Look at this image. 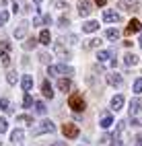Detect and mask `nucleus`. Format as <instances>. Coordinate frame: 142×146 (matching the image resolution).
Wrapping results in <instances>:
<instances>
[{
	"label": "nucleus",
	"mask_w": 142,
	"mask_h": 146,
	"mask_svg": "<svg viewBox=\"0 0 142 146\" xmlns=\"http://www.w3.org/2000/svg\"><path fill=\"white\" fill-rule=\"evenodd\" d=\"M37 41H39V39H35V37H29V39L23 43V47H25V50H31V47H35V43H37Z\"/></svg>",
	"instance_id": "bb28decb"
},
{
	"label": "nucleus",
	"mask_w": 142,
	"mask_h": 146,
	"mask_svg": "<svg viewBox=\"0 0 142 146\" xmlns=\"http://www.w3.org/2000/svg\"><path fill=\"white\" fill-rule=\"evenodd\" d=\"M50 41H52V35H50V31H47V29H43V31L39 33V43H43V45H50Z\"/></svg>",
	"instance_id": "dca6fc26"
},
{
	"label": "nucleus",
	"mask_w": 142,
	"mask_h": 146,
	"mask_svg": "<svg viewBox=\"0 0 142 146\" xmlns=\"http://www.w3.org/2000/svg\"><path fill=\"white\" fill-rule=\"evenodd\" d=\"M41 21H43L41 17H35V19H33V25H41Z\"/></svg>",
	"instance_id": "ea45409f"
},
{
	"label": "nucleus",
	"mask_w": 142,
	"mask_h": 146,
	"mask_svg": "<svg viewBox=\"0 0 142 146\" xmlns=\"http://www.w3.org/2000/svg\"><path fill=\"white\" fill-rule=\"evenodd\" d=\"M47 74L50 76H58V74H74V70L70 66H66V64H60V66H50L47 68Z\"/></svg>",
	"instance_id": "7ed1b4c3"
},
{
	"label": "nucleus",
	"mask_w": 142,
	"mask_h": 146,
	"mask_svg": "<svg viewBox=\"0 0 142 146\" xmlns=\"http://www.w3.org/2000/svg\"><path fill=\"white\" fill-rule=\"evenodd\" d=\"M52 146H66V144H64V142H54Z\"/></svg>",
	"instance_id": "37998d69"
},
{
	"label": "nucleus",
	"mask_w": 142,
	"mask_h": 146,
	"mask_svg": "<svg viewBox=\"0 0 142 146\" xmlns=\"http://www.w3.org/2000/svg\"><path fill=\"white\" fill-rule=\"evenodd\" d=\"M23 105H25V107H31V105H33V97H31L29 93H25V99H23Z\"/></svg>",
	"instance_id": "2f4dec72"
},
{
	"label": "nucleus",
	"mask_w": 142,
	"mask_h": 146,
	"mask_svg": "<svg viewBox=\"0 0 142 146\" xmlns=\"http://www.w3.org/2000/svg\"><path fill=\"white\" fill-rule=\"evenodd\" d=\"M58 89L64 91V93H68V91L72 89V82H70L68 78H60V80H58Z\"/></svg>",
	"instance_id": "4468645a"
},
{
	"label": "nucleus",
	"mask_w": 142,
	"mask_h": 146,
	"mask_svg": "<svg viewBox=\"0 0 142 146\" xmlns=\"http://www.w3.org/2000/svg\"><path fill=\"white\" fill-rule=\"evenodd\" d=\"M41 93H43V97H47V99H52V97H54V89H52L50 80H43V84H41Z\"/></svg>",
	"instance_id": "9d476101"
},
{
	"label": "nucleus",
	"mask_w": 142,
	"mask_h": 146,
	"mask_svg": "<svg viewBox=\"0 0 142 146\" xmlns=\"http://www.w3.org/2000/svg\"><path fill=\"white\" fill-rule=\"evenodd\" d=\"M25 35H27V23H21V27L15 29V37L17 39H23Z\"/></svg>",
	"instance_id": "f3484780"
},
{
	"label": "nucleus",
	"mask_w": 142,
	"mask_h": 146,
	"mask_svg": "<svg viewBox=\"0 0 142 146\" xmlns=\"http://www.w3.org/2000/svg\"><path fill=\"white\" fill-rule=\"evenodd\" d=\"M136 146H142V132L136 136Z\"/></svg>",
	"instance_id": "e433bc0d"
},
{
	"label": "nucleus",
	"mask_w": 142,
	"mask_h": 146,
	"mask_svg": "<svg viewBox=\"0 0 142 146\" xmlns=\"http://www.w3.org/2000/svg\"><path fill=\"white\" fill-rule=\"evenodd\" d=\"M134 93H136V95L142 93V78H136V80H134Z\"/></svg>",
	"instance_id": "c756f323"
},
{
	"label": "nucleus",
	"mask_w": 142,
	"mask_h": 146,
	"mask_svg": "<svg viewBox=\"0 0 142 146\" xmlns=\"http://www.w3.org/2000/svg\"><path fill=\"white\" fill-rule=\"evenodd\" d=\"M140 107H142L140 99H132V101H130V115H136V113L140 111Z\"/></svg>",
	"instance_id": "2eb2a0df"
},
{
	"label": "nucleus",
	"mask_w": 142,
	"mask_h": 146,
	"mask_svg": "<svg viewBox=\"0 0 142 146\" xmlns=\"http://www.w3.org/2000/svg\"><path fill=\"white\" fill-rule=\"evenodd\" d=\"M56 130V125H54V121H50V119H43L39 125H37V128L33 130V136H39V134H47V132H54Z\"/></svg>",
	"instance_id": "f03ea898"
},
{
	"label": "nucleus",
	"mask_w": 142,
	"mask_h": 146,
	"mask_svg": "<svg viewBox=\"0 0 142 146\" xmlns=\"http://www.w3.org/2000/svg\"><path fill=\"white\" fill-rule=\"evenodd\" d=\"M6 130H8V121L4 117H0V134H4Z\"/></svg>",
	"instance_id": "473e14b6"
},
{
	"label": "nucleus",
	"mask_w": 142,
	"mask_h": 146,
	"mask_svg": "<svg viewBox=\"0 0 142 146\" xmlns=\"http://www.w3.org/2000/svg\"><path fill=\"white\" fill-rule=\"evenodd\" d=\"M105 37H107V39H117V37H119V31H117V29H107V31H105Z\"/></svg>",
	"instance_id": "a878e982"
},
{
	"label": "nucleus",
	"mask_w": 142,
	"mask_h": 146,
	"mask_svg": "<svg viewBox=\"0 0 142 146\" xmlns=\"http://www.w3.org/2000/svg\"><path fill=\"white\" fill-rule=\"evenodd\" d=\"M93 11V2L91 0H78V15L80 17H89Z\"/></svg>",
	"instance_id": "39448f33"
},
{
	"label": "nucleus",
	"mask_w": 142,
	"mask_h": 146,
	"mask_svg": "<svg viewBox=\"0 0 142 146\" xmlns=\"http://www.w3.org/2000/svg\"><path fill=\"white\" fill-rule=\"evenodd\" d=\"M0 109H2V111H6V113H13V107H11V101H8L6 97H2V99H0Z\"/></svg>",
	"instance_id": "a211bd4d"
},
{
	"label": "nucleus",
	"mask_w": 142,
	"mask_h": 146,
	"mask_svg": "<svg viewBox=\"0 0 142 146\" xmlns=\"http://www.w3.org/2000/svg\"><path fill=\"white\" fill-rule=\"evenodd\" d=\"M23 136H25V132H23V130H15V132L11 134V140L17 144V142H21V140H23Z\"/></svg>",
	"instance_id": "5701e85b"
},
{
	"label": "nucleus",
	"mask_w": 142,
	"mask_h": 146,
	"mask_svg": "<svg viewBox=\"0 0 142 146\" xmlns=\"http://www.w3.org/2000/svg\"><path fill=\"white\" fill-rule=\"evenodd\" d=\"M95 2H97L99 6H103V4H105V2H107V0H95Z\"/></svg>",
	"instance_id": "79ce46f5"
},
{
	"label": "nucleus",
	"mask_w": 142,
	"mask_h": 146,
	"mask_svg": "<svg viewBox=\"0 0 142 146\" xmlns=\"http://www.w3.org/2000/svg\"><path fill=\"white\" fill-rule=\"evenodd\" d=\"M84 105H87V103H84L80 93H74V95L68 97V107L72 111H84Z\"/></svg>",
	"instance_id": "f257e3e1"
},
{
	"label": "nucleus",
	"mask_w": 142,
	"mask_h": 146,
	"mask_svg": "<svg viewBox=\"0 0 142 146\" xmlns=\"http://www.w3.org/2000/svg\"><path fill=\"white\" fill-rule=\"evenodd\" d=\"M113 56V50H101L99 54H97V60L99 62H111L109 58Z\"/></svg>",
	"instance_id": "9b49d317"
},
{
	"label": "nucleus",
	"mask_w": 142,
	"mask_h": 146,
	"mask_svg": "<svg viewBox=\"0 0 142 146\" xmlns=\"http://www.w3.org/2000/svg\"><path fill=\"white\" fill-rule=\"evenodd\" d=\"M50 60H52V56L47 54V52H41V54H39V62H43V64H50Z\"/></svg>",
	"instance_id": "c85d7f7f"
},
{
	"label": "nucleus",
	"mask_w": 142,
	"mask_h": 146,
	"mask_svg": "<svg viewBox=\"0 0 142 146\" xmlns=\"http://www.w3.org/2000/svg\"><path fill=\"white\" fill-rule=\"evenodd\" d=\"M58 23H60L58 27L64 29V27H68V25H70V19H68V17H60V21H58Z\"/></svg>",
	"instance_id": "f704fd0d"
},
{
	"label": "nucleus",
	"mask_w": 142,
	"mask_h": 146,
	"mask_svg": "<svg viewBox=\"0 0 142 146\" xmlns=\"http://www.w3.org/2000/svg\"><path fill=\"white\" fill-rule=\"evenodd\" d=\"M97 29H99V23L97 21H87V23L82 25V31L84 33H93V31H97Z\"/></svg>",
	"instance_id": "f8f14e48"
},
{
	"label": "nucleus",
	"mask_w": 142,
	"mask_h": 146,
	"mask_svg": "<svg viewBox=\"0 0 142 146\" xmlns=\"http://www.w3.org/2000/svg\"><path fill=\"white\" fill-rule=\"evenodd\" d=\"M132 125H134V128H138V125H140V119H136V117H132V121H130Z\"/></svg>",
	"instance_id": "58836bf2"
},
{
	"label": "nucleus",
	"mask_w": 142,
	"mask_h": 146,
	"mask_svg": "<svg viewBox=\"0 0 142 146\" xmlns=\"http://www.w3.org/2000/svg\"><path fill=\"white\" fill-rule=\"evenodd\" d=\"M43 23H45V25H52V17L45 15V17H43Z\"/></svg>",
	"instance_id": "4c0bfd02"
},
{
	"label": "nucleus",
	"mask_w": 142,
	"mask_h": 146,
	"mask_svg": "<svg viewBox=\"0 0 142 146\" xmlns=\"http://www.w3.org/2000/svg\"><path fill=\"white\" fill-rule=\"evenodd\" d=\"M35 4H41V0H35Z\"/></svg>",
	"instance_id": "c03bdc74"
},
{
	"label": "nucleus",
	"mask_w": 142,
	"mask_h": 146,
	"mask_svg": "<svg viewBox=\"0 0 142 146\" xmlns=\"http://www.w3.org/2000/svg\"><path fill=\"white\" fill-rule=\"evenodd\" d=\"M121 105H124V97H121V95H115V97L111 99V109L117 111V109H121Z\"/></svg>",
	"instance_id": "ddd939ff"
},
{
	"label": "nucleus",
	"mask_w": 142,
	"mask_h": 146,
	"mask_svg": "<svg viewBox=\"0 0 142 146\" xmlns=\"http://www.w3.org/2000/svg\"><path fill=\"white\" fill-rule=\"evenodd\" d=\"M140 47H142V35H140Z\"/></svg>",
	"instance_id": "a18cd8bd"
},
{
	"label": "nucleus",
	"mask_w": 142,
	"mask_h": 146,
	"mask_svg": "<svg viewBox=\"0 0 142 146\" xmlns=\"http://www.w3.org/2000/svg\"><path fill=\"white\" fill-rule=\"evenodd\" d=\"M99 45H101V39H89L84 47H99Z\"/></svg>",
	"instance_id": "72a5a7b5"
},
{
	"label": "nucleus",
	"mask_w": 142,
	"mask_h": 146,
	"mask_svg": "<svg viewBox=\"0 0 142 146\" xmlns=\"http://www.w3.org/2000/svg\"><path fill=\"white\" fill-rule=\"evenodd\" d=\"M54 50L58 52V54H62L64 60H70V54H64V45H62L60 41H56V43H54Z\"/></svg>",
	"instance_id": "4be33fe9"
},
{
	"label": "nucleus",
	"mask_w": 142,
	"mask_h": 146,
	"mask_svg": "<svg viewBox=\"0 0 142 146\" xmlns=\"http://www.w3.org/2000/svg\"><path fill=\"white\" fill-rule=\"evenodd\" d=\"M138 31H142V23L138 21V19H132V21L128 23V27H126V35L138 33Z\"/></svg>",
	"instance_id": "423d86ee"
},
{
	"label": "nucleus",
	"mask_w": 142,
	"mask_h": 146,
	"mask_svg": "<svg viewBox=\"0 0 142 146\" xmlns=\"http://www.w3.org/2000/svg\"><path fill=\"white\" fill-rule=\"evenodd\" d=\"M103 21L105 23H117V21H121V17L115 11H105L103 13Z\"/></svg>",
	"instance_id": "0eeeda50"
},
{
	"label": "nucleus",
	"mask_w": 142,
	"mask_h": 146,
	"mask_svg": "<svg viewBox=\"0 0 142 146\" xmlns=\"http://www.w3.org/2000/svg\"><path fill=\"white\" fill-rule=\"evenodd\" d=\"M21 84H23V91L29 93V91L33 89V76H31V74H25L23 80H21Z\"/></svg>",
	"instance_id": "1a4fd4ad"
},
{
	"label": "nucleus",
	"mask_w": 142,
	"mask_h": 146,
	"mask_svg": "<svg viewBox=\"0 0 142 146\" xmlns=\"http://www.w3.org/2000/svg\"><path fill=\"white\" fill-rule=\"evenodd\" d=\"M62 134L66 136V138L74 140V138H78L80 130H78V128H76V125H74V123H64V125H62Z\"/></svg>",
	"instance_id": "20e7f679"
},
{
	"label": "nucleus",
	"mask_w": 142,
	"mask_h": 146,
	"mask_svg": "<svg viewBox=\"0 0 142 146\" xmlns=\"http://www.w3.org/2000/svg\"><path fill=\"white\" fill-rule=\"evenodd\" d=\"M107 82H109L111 86H119L121 82H124V78H121V74L111 72V74H107Z\"/></svg>",
	"instance_id": "6e6552de"
},
{
	"label": "nucleus",
	"mask_w": 142,
	"mask_h": 146,
	"mask_svg": "<svg viewBox=\"0 0 142 146\" xmlns=\"http://www.w3.org/2000/svg\"><path fill=\"white\" fill-rule=\"evenodd\" d=\"M17 121L27 123V125H33V117H31V115H17Z\"/></svg>",
	"instance_id": "393cba45"
},
{
	"label": "nucleus",
	"mask_w": 142,
	"mask_h": 146,
	"mask_svg": "<svg viewBox=\"0 0 142 146\" xmlns=\"http://www.w3.org/2000/svg\"><path fill=\"white\" fill-rule=\"evenodd\" d=\"M8 21V13L6 11H0V23H6Z\"/></svg>",
	"instance_id": "c9c22d12"
},
{
	"label": "nucleus",
	"mask_w": 142,
	"mask_h": 146,
	"mask_svg": "<svg viewBox=\"0 0 142 146\" xmlns=\"http://www.w3.org/2000/svg\"><path fill=\"white\" fill-rule=\"evenodd\" d=\"M56 6H58V8H62V11H64V8H68V4H64V2H58Z\"/></svg>",
	"instance_id": "a19ab883"
},
{
	"label": "nucleus",
	"mask_w": 142,
	"mask_h": 146,
	"mask_svg": "<svg viewBox=\"0 0 142 146\" xmlns=\"http://www.w3.org/2000/svg\"><path fill=\"white\" fill-rule=\"evenodd\" d=\"M124 62H126V66H136L138 56H134V54H126V56H124Z\"/></svg>",
	"instance_id": "aec40b11"
},
{
	"label": "nucleus",
	"mask_w": 142,
	"mask_h": 146,
	"mask_svg": "<svg viewBox=\"0 0 142 146\" xmlns=\"http://www.w3.org/2000/svg\"><path fill=\"white\" fill-rule=\"evenodd\" d=\"M45 111H47L45 103H43V101H35V113H37V115H45Z\"/></svg>",
	"instance_id": "412c9836"
},
{
	"label": "nucleus",
	"mask_w": 142,
	"mask_h": 146,
	"mask_svg": "<svg viewBox=\"0 0 142 146\" xmlns=\"http://www.w3.org/2000/svg\"><path fill=\"white\" fill-rule=\"evenodd\" d=\"M0 58H2V64H4V66H8V64H11V56H8V52L0 50Z\"/></svg>",
	"instance_id": "cd10ccee"
},
{
	"label": "nucleus",
	"mask_w": 142,
	"mask_h": 146,
	"mask_svg": "<svg viewBox=\"0 0 142 146\" xmlns=\"http://www.w3.org/2000/svg\"><path fill=\"white\" fill-rule=\"evenodd\" d=\"M117 8H121V11H138V4H128V2H117Z\"/></svg>",
	"instance_id": "b1692460"
},
{
	"label": "nucleus",
	"mask_w": 142,
	"mask_h": 146,
	"mask_svg": "<svg viewBox=\"0 0 142 146\" xmlns=\"http://www.w3.org/2000/svg\"><path fill=\"white\" fill-rule=\"evenodd\" d=\"M111 123H113V119H111V115H107V113L103 115V117H101V121H99V125H101L103 130H107V128H109Z\"/></svg>",
	"instance_id": "6ab92c4d"
},
{
	"label": "nucleus",
	"mask_w": 142,
	"mask_h": 146,
	"mask_svg": "<svg viewBox=\"0 0 142 146\" xmlns=\"http://www.w3.org/2000/svg\"><path fill=\"white\" fill-rule=\"evenodd\" d=\"M6 80H8V84H17V72H8Z\"/></svg>",
	"instance_id": "7c9ffc66"
}]
</instances>
